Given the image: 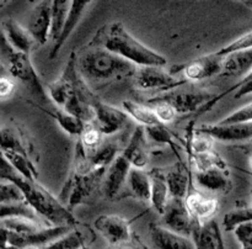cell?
Wrapping results in <instances>:
<instances>
[{"label": "cell", "instance_id": "7a4b0ae2", "mask_svg": "<svg viewBox=\"0 0 252 249\" xmlns=\"http://www.w3.org/2000/svg\"><path fill=\"white\" fill-rule=\"evenodd\" d=\"M90 44L103 47L137 67H164L167 63L161 54L132 36L121 22H112L101 27Z\"/></svg>", "mask_w": 252, "mask_h": 249}, {"label": "cell", "instance_id": "7bdbcfd3", "mask_svg": "<svg viewBox=\"0 0 252 249\" xmlns=\"http://www.w3.org/2000/svg\"><path fill=\"white\" fill-rule=\"evenodd\" d=\"M234 90H236L235 91V95H234V98H235V99H240V98H243V96L249 95V94H252V80L248 81V83H245V84H243V85H234V86H231V88L229 89L228 91H224V93L221 94V95L214 96L213 100H212L211 103H208L206 106H204L203 111L209 110V108H211V107H213V106L216 105L217 101H219L221 98H223V96H225L226 94L231 93V91H234Z\"/></svg>", "mask_w": 252, "mask_h": 249}, {"label": "cell", "instance_id": "816d5d0a", "mask_svg": "<svg viewBox=\"0 0 252 249\" xmlns=\"http://www.w3.org/2000/svg\"><path fill=\"white\" fill-rule=\"evenodd\" d=\"M251 196H252V180H251Z\"/></svg>", "mask_w": 252, "mask_h": 249}, {"label": "cell", "instance_id": "6da1fadb", "mask_svg": "<svg viewBox=\"0 0 252 249\" xmlns=\"http://www.w3.org/2000/svg\"><path fill=\"white\" fill-rule=\"evenodd\" d=\"M0 177L4 181L16 184L24 192L26 201L38 216L43 217L53 227L56 226H75L78 224L70 210L63 202L51 194L46 187L37 181L27 180L19 174L6 159L2 158Z\"/></svg>", "mask_w": 252, "mask_h": 249}, {"label": "cell", "instance_id": "44dd1931", "mask_svg": "<svg viewBox=\"0 0 252 249\" xmlns=\"http://www.w3.org/2000/svg\"><path fill=\"white\" fill-rule=\"evenodd\" d=\"M196 179L202 187L213 192L228 194L233 187L228 170L219 169V168L196 173Z\"/></svg>", "mask_w": 252, "mask_h": 249}, {"label": "cell", "instance_id": "484cf974", "mask_svg": "<svg viewBox=\"0 0 252 249\" xmlns=\"http://www.w3.org/2000/svg\"><path fill=\"white\" fill-rule=\"evenodd\" d=\"M42 111H44L46 113L51 115L52 117L56 118V121L58 122V125L65 131L68 135L70 136H79L81 137V135L84 133V131L86 130V123L84 121H81L80 118L75 117V116L70 115L66 111L64 110H48V108L39 107Z\"/></svg>", "mask_w": 252, "mask_h": 249}, {"label": "cell", "instance_id": "60d3db41", "mask_svg": "<svg viewBox=\"0 0 252 249\" xmlns=\"http://www.w3.org/2000/svg\"><path fill=\"white\" fill-rule=\"evenodd\" d=\"M149 105H152L153 110H154L155 115H157L158 120L162 123V125H166V123L172 122L176 117L177 112L171 105H169L167 103H162V101H157V103H148Z\"/></svg>", "mask_w": 252, "mask_h": 249}, {"label": "cell", "instance_id": "836d02e7", "mask_svg": "<svg viewBox=\"0 0 252 249\" xmlns=\"http://www.w3.org/2000/svg\"><path fill=\"white\" fill-rule=\"evenodd\" d=\"M0 136H1V152H14L30 158L29 150L12 128L2 127Z\"/></svg>", "mask_w": 252, "mask_h": 249}, {"label": "cell", "instance_id": "c3c4849f", "mask_svg": "<svg viewBox=\"0 0 252 249\" xmlns=\"http://www.w3.org/2000/svg\"><path fill=\"white\" fill-rule=\"evenodd\" d=\"M243 2L245 5H248L249 7H251V9H252V0H248V1H243Z\"/></svg>", "mask_w": 252, "mask_h": 249}, {"label": "cell", "instance_id": "9c48e42d", "mask_svg": "<svg viewBox=\"0 0 252 249\" xmlns=\"http://www.w3.org/2000/svg\"><path fill=\"white\" fill-rule=\"evenodd\" d=\"M93 106L95 108V120H94L95 125L94 126L103 136L115 135L129 123L130 116L126 111L101 103L100 100H96Z\"/></svg>", "mask_w": 252, "mask_h": 249}, {"label": "cell", "instance_id": "681fc988", "mask_svg": "<svg viewBox=\"0 0 252 249\" xmlns=\"http://www.w3.org/2000/svg\"><path fill=\"white\" fill-rule=\"evenodd\" d=\"M25 249H39L38 247H27V248H25Z\"/></svg>", "mask_w": 252, "mask_h": 249}, {"label": "cell", "instance_id": "83f0119b", "mask_svg": "<svg viewBox=\"0 0 252 249\" xmlns=\"http://www.w3.org/2000/svg\"><path fill=\"white\" fill-rule=\"evenodd\" d=\"M89 234V232L81 231L79 228L71 229L69 233L64 234L63 237L42 249H83L88 243Z\"/></svg>", "mask_w": 252, "mask_h": 249}, {"label": "cell", "instance_id": "8d00e7d4", "mask_svg": "<svg viewBox=\"0 0 252 249\" xmlns=\"http://www.w3.org/2000/svg\"><path fill=\"white\" fill-rule=\"evenodd\" d=\"M102 133L95 127V126H91V127H86V130L84 131V133L80 137V143L83 144L84 149L86 150L88 154H94V153L97 152L102 145Z\"/></svg>", "mask_w": 252, "mask_h": 249}, {"label": "cell", "instance_id": "74e56055", "mask_svg": "<svg viewBox=\"0 0 252 249\" xmlns=\"http://www.w3.org/2000/svg\"><path fill=\"white\" fill-rule=\"evenodd\" d=\"M16 202H27L22 190L14 182L2 181L0 185V205Z\"/></svg>", "mask_w": 252, "mask_h": 249}, {"label": "cell", "instance_id": "ba28073f", "mask_svg": "<svg viewBox=\"0 0 252 249\" xmlns=\"http://www.w3.org/2000/svg\"><path fill=\"white\" fill-rule=\"evenodd\" d=\"M225 57L218 54V52L212 54H206L199 58L193 59L189 63L174 69L175 71H182L187 81H201L209 79L217 74L223 73V66Z\"/></svg>", "mask_w": 252, "mask_h": 249}, {"label": "cell", "instance_id": "7dc6e473", "mask_svg": "<svg viewBox=\"0 0 252 249\" xmlns=\"http://www.w3.org/2000/svg\"><path fill=\"white\" fill-rule=\"evenodd\" d=\"M111 249H145V247L143 244H140L139 242H134L132 241L129 242H126V243L122 244H118V246H113Z\"/></svg>", "mask_w": 252, "mask_h": 249}, {"label": "cell", "instance_id": "d590c367", "mask_svg": "<svg viewBox=\"0 0 252 249\" xmlns=\"http://www.w3.org/2000/svg\"><path fill=\"white\" fill-rule=\"evenodd\" d=\"M38 214L33 211L27 202H16V204H5L1 205L0 217L2 218H10V217H22L37 221Z\"/></svg>", "mask_w": 252, "mask_h": 249}, {"label": "cell", "instance_id": "5b68a950", "mask_svg": "<svg viewBox=\"0 0 252 249\" xmlns=\"http://www.w3.org/2000/svg\"><path fill=\"white\" fill-rule=\"evenodd\" d=\"M213 98L214 94L202 89L176 88L149 99L148 103L162 101L171 105L177 113H191L198 108H203L207 104L213 100Z\"/></svg>", "mask_w": 252, "mask_h": 249}, {"label": "cell", "instance_id": "ab89813d", "mask_svg": "<svg viewBox=\"0 0 252 249\" xmlns=\"http://www.w3.org/2000/svg\"><path fill=\"white\" fill-rule=\"evenodd\" d=\"M252 122V103L243 107L238 108L236 111L231 112L225 118L219 121L220 125H230V123H250Z\"/></svg>", "mask_w": 252, "mask_h": 249}, {"label": "cell", "instance_id": "2e32d148", "mask_svg": "<svg viewBox=\"0 0 252 249\" xmlns=\"http://www.w3.org/2000/svg\"><path fill=\"white\" fill-rule=\"evenodd\" d=\"M196 249H225L221 229L217 219L197 222L192 232Z\"/></svg>", "mask_w": 252, "mask_h": 249}, {"label": "cell", "instance_id": "b9f144b4", "mask_svg": "<svg viewBox=\"0 0 252 249\" xmlns=\"http://www.w3.org/2000/svg\"><path fill=\"white\" fill-rule=\"evenodd\" d=\"M213 141V138H211L209 136L196 131V135L193 136L191 142L192 154H202V153H208L214 150Z\"/></svg>", "mask_w": 252, "mask_h": 249}, {"label": "cell", "instance_id": "4fadbf2b", "mask_svg": "<svg viewBox=\"0 0 252 249\" xmlns=\"http://www.w3.org/2000/svg\"><path fill=\"white\" fill-rule=\"evenodd\" d=\"M197 132L204 133L211 138L221 142H241L252 140V122L230 123V125H203Z\"/></svg>", "mask_w": 252, "mask_h": 249}, {"label": "cell", "instance_id": "f6af8a7d", "mask_svg": "<svg viewBox=\"0 0 252 249\" xmlns=\"http://www.w3.org/2000/svg\"><path fill=\"white\" fill-rule=\"evenodd\" d=\"M234 234L241 244V249H252V222L239 226Z\"/></svg>", "mask_w": 252, "mask_h": 249}, {"label": "cell", "instance_id": "f907efd6", "mask_svg": "<svg viewBox=\"0 0 252 249\" xmlns=\"http://www.w3.org/2000/svg\"><path fill=\"white\" fill-rule=\"evenodd\" d=\"M250 165H251V168H252V155L250 157Z\"/></svg>", "mask_w": 252, "mask_h": 249}, {"label": "cell", "instance_id": "1f68e13d", "mask_svg": "<svg viewBox=\"0 0 252 249\" xmlns=\"http://www.w3.org/2000/svg\"><path fill=\"white\" fill-rule=\"evenodd\" d=\"M1 228L9 229L14 233L20 234V236H29V234L37 233L42 231L44 227L38 223V221L33 219L22 218V217H10V218L1 219Z\"/></svg>", "mask_w": 252, "mask_h": 249}, {"label": "cell", "instance_id": "9a60e30c", "mask_svg": "<svg viewBox=\"0 0 252 249\" xmlns=\"http://www.w3.org/2000/svg\"><path fill=\"white\" fill-rule=\"evenodd\" d=\"M149 233L155 249H196L191 238L170 231L161 224H150Z\"/></svg>", "mask_w": 252, "mask_h": 249}, {"label": "cell", "instance_id": "f35d334b", "mask_svg": "<svg viewBox=\"0 0 252 249\" xmlns=\"http://www.w3.org/2000/svg\"><path fill=\"white\" fill-rule=\"evenodd\" d=\"M250 48H252V31L246 32L245 35H243V36H240L239 38H236L235 41L230 42V43L226 44L225 47L219 49L218 54L226 57L229 56V54L235 53V52L245 51V49Z\"/></svg>", "mask_w": 252, "mask_h": 249}, {"label": "cell", "instance_id": "cb8c5ba5", "mask_svg": "<svg viewBox=\"0 0 252 249\" xmlns=\"http://www.w3.org/2000/svg\"><path fill=\"white\" fill-rule=\"evenodd\" d=\"M150 177H152V197H150V202H152V206L157 210V212H159L162 216L166 211L170 200H171L169 186H167L164 174L154 173V174H150Z\"/></svg>", "mask_w": 252, "mask_h": 249}, {"label": "cell", "instance_id": "30bf717a", "mask_svg": "<svg viewBox=\"0 0 252 249\" xmlns=\"http://www.w3.org/2000/svg\"><path fill=\"white\" fill-rule=\"evenodd\" d=\"M94 227L112 246L132 241L130 222L117 214H101L94 221Z\"/></svg>", "mask_w": 252, "mask_h": 249}, {"label": "cell", "instance_id": "ffe728a7", "mask_svg": "<svg viewBox=\"0 0 252 249\" xmlns=\"http://www.w3.org/2000/svg\"><path fill=\"white\" fill-rule=\"evenodd\" d=\"M185 202L196 222H206L213 219L212 217L218 211V201L216 199L204 197L199 192L189 194L185 199Z\"/></svg>", "mask_w": 252, "mask_h": 249}, {"label": "cell", "instance_id": "e0dca14e", "mask_svg": "<svg viewBox=\"0 0 252 249\" xmlns=\"http://www.w3.org/2000/svg\"><path fill=\"white\" fill-rule=\"evenodd\" d=\"M122 155L130 163L133 168L144 169L149 162L148 152L147 131L144 126H137L133 131L127 147L122 152Z\"/></svg>", "mask_w": 252, "mask_h": 249}, {"label": "cell", "instance_id": "8fae6325", "mask_svg": "<svg viewBox=\"0 0 252 249\" xmlns=\"http://www.w3.org/2000/svg\"><path fill=\"white\" fill-rule=\"evenodd\" d=\"M161 222V226H164L165 228L184 236L192 234L197 223L187 209L185 200L180 199L170 200L166 211L162 214Z\"/></svg>", "mask_w": 252, "mask_h": 249}, {"label": "cell", "instance_id": "f546056e", "mask_svg": "<svg viewBox=\"0 0 252 249\" xmlns=\"http://www.w3.org/2000/svg\"><path fill=\"white\" fill-rule=\"evenodd\" d=\"M2 158L9 162V164L19 173L21 177H24L27 180H33L37 181L38 178V172L36 167L32 164L31 159L29 157H25L22 154H17L14 152H1Z\"/></svg>", "mask_w": 252, "mask_h": 249}, {"label": "cell", "instance_id": "4316f807", "mask_svg": "<svg viewBox=\"0 0 252 249\" xmlns=\"http://www.w3.org/2000/svg\"><path fill=\"white\" fill-rule=\"evenodd\" d=\"M71 2L69 0H53L52 1V30L51 38L54 42L59 38L65 25L68 14L70 11Z\"/></svg>", "mask_w": 252, "mask_h": 249}, {"label": "cell", "instance_id": "bcb514c9", "mask_svg": "<svg viewBox=\"0 0 252 249\" xmlns=\"http://www.w3.org/2000/svg\"><path fill=\"white\" fill-rule=\"evenodd\" d=\"M15 89V84L11 79L6 78V76H1L0 78V98L6 99L12 94Z\"/></svg>", "mask_w": 252, "mask_h": 249}, {"label": "cell", "instance_id": "7c38bea8", "mask_svg": "<svg viewBox=\"0 0 252 249\" xmlns=\"http://www.w3.org/2000/svg\"><path fill=\"white\" fill-rule=\"evenodd\" d=\"M27 30L37 43L44 44L48 41L52 30V1H41L32 9Z\"/></svg>", "mask_w": 252, "mask_h": 249}, {"label": "cell", "instance_id": "52a82bcc", "mask_svg": "<svg viewBox=\"0 0 252 249\" xmlns=\"http://www.w3.org/2000/svg\"><path fill=\"white\" fill-rule=\"evenodd\" d=\"M134 85L142 90H172L187 84L186 79L175 78L164 67H138L134 76Z\"/></svg>", "mask_w": 252, "mask_h": 249}, {"label": "cell", "instance_id": "7402d4cb", "mask_svg": "<svg viewBox=\"0 0 252 249\" xmlns=\"http://www.w3.org/2000/svg\"><path fill=\"white\" fill-rule=\"evenodd\" d=\"M127 186L129 196L140 201H150L152 197V177L143 169L133 168L128 175Z\"/></svg>", "mask_w": 252, "mask_h": 249}, {"label": "cell", "instance_id": "8992f818", "mask_svg": "<svg viewBox=\"0 0 252 249\" xmlns=\"http://www.w3.org/2000/svg\"><path fill=\"white\" fill-rule=\"evenodd\" d=\"M71 231V226L44 227L42 231L29 236H20L9 229L1 228V249H25L27 247L48 246Z\"/></svg>", "mask_w": 252, "mask_h": 249}, {"label": "cell", "instance_id": "d6986e66", "mask_svg": "<svg viewBox=\"0 0 252 249\" xmlns=\"http://www.w3.org/2000/svg\"><path fill=\"white\" fill-rule=\"evenodd\" d=\"M2 36L6 38V41L15 51L27 54L30 53L34 42L29 30L24 29L21 25H19L12 19H7L2 22Z\"/></svg>", "mask_w": 252, "mask_h": 249}, {"label": "cell", "instance_id": "ee69618b", "mask_svg": "<svg viewBox=\"0 0 252 249\" xmlns=\"http://www.w3.org/2000/svg\"><path fill=\"white\" fill-rule=\"evenodd\" d=\"M148 137L153 138L155 142L158 143H171L172 135L167 131L165 125L160 123V125L150 126V127H145Z\"/></svg>", "mask_w": 252, "mask_h": 249}, {"label": "cell", "instance_id": "d4e9b609", "mask_svg": "<svg viewBox=\"0 0 252 249\" xmlns=\"http://www.w3.org/2000/svg\"><path fill=\"white\" fill-rule=\"evenodd\" d=\"M123 107H125L126 112L130 116V118L140 123V126L150 127V126L160 125L161 123L158 120L152 106L143 105V104L135 103V101L132 100H126L123 101Z\"/></svg>", "mask_w": 252, "mask_h": 249}, {"label": "cell", "instance_id": "603a6c76", "mask_svg": "<svg viewBox=\"0 0 252 249\" xmlns=\"http://www.w3.org/2000/svg\"><path fill=\"white\" fill-rule=\"evenodd\" d=\"M252 71V48L229 54L224 59L223 75L246 76Z\"/></svg>", "mask_w": 252, "mask_h": 249}, {"label": "cell", "instance_id": "e575fe53", "mask_svg": "<svg viewBox=\"0 0 252 249\" xmlns=\"http://www.w3.org/2000/svg\"><path fill=\"white\" fill-rule=\"evenodd\" d=\"M252 222V206L240 207L229 211L223 218V226L226 232L235 231L241 224Z\"/></svg>", "mask_w": 252, "mask_h": 249}, {"label": "cell", "instance_id": "5bb4252c", "mask_svg": "<svg viewBox=\"0 0 252 249\" xmlns=\"http://www.w3.org/2000/svg\"><path fill=\"white\" fill-rule=\"evenodd\" d=\"M130 169H132V165L122 154L118 155L111 163L102 182L103 194L107 199H113L120 194L123 185L127 184Z\"/></svg>", "mask_w": 252, "mask_h": 249}, {"label": "cell", "instance_id": "277c9868", "mask_svg": "<svg viewBox=\"0 0 252 249\" xmlns=\"http://www.w3.org/2000/svg\"><path fill=\"white\" fill-rule=\"evenodd\" d=\"M1 56L7 66V71L14 78L24 83L32 93L37 94L41 99H46L41 80L34 71L30 56L27 53L15 51L4 36L1 37Z\"/></svg>", "mask_w": 252, "mask_h": 249}, {"label": "cell", "instance_id": "4dcf8cb0", "mask_svg": "<svg viewBox=\"0 0 252 249\" xmlns=\"http://www.w3.org/2000/svg\"><path fill=\"white\" fill-rule=\"evenodd\" d=\"M63 110L70 113V115L75 116V117L80 118L85 123L94 122V120H95V108H94V106L84 101L76 93L71 95V98L65 104Z\"/></svg>", "mask_w": 252, "mask_h": 249}, {"label": "cell", "instance_id": "d6a6232c", "mask_svg": "<svg viewBox=\"0 0 252 249\" xmlns=\"http://www.w3.org/2000/svg\"><path fill=\"white\" fill-rule=\"evenodd\" d=\"M192 160H193V165L196 168V173L207 172V170L213 169V168L228 170L226 163L216 150L202 153V154H192Z\"/></svg>", "mask_w": 252, "mask_h": 249}, {"label": "cell", "instance_id": "ac0fdd59", "mask_svg": "<svg viewBox=\"0 0 252 249\" xmlns=\"http://www.w3.org/2000/svg\"><path fill=\"white\" fill-rule=\"evenodd\" d=\"M90 0H74L71 2L70 11L68 14V19H66L65 25L63 27V31H62L59 38L54 42V46L52 47L51 52H49V59H54L58 56L59 51L63 47V44L68 41V38L70 37V35L73 34L74 30L76 29V26L80 22L81 17H83L84 11L86 10L88 5H90Z\"/></svg>", "mask_w": 252, "mask_h": 249}, {"label": "cell", "instance_id": "f1b7e54d", "mask_svg": "<svg viewBox=\"0 0 252 249\" xmlns=\"http://www.w3.org/2000/svg\"><path fill=\"white\" fill-rule=\"evenodd\" d=\"M165 179H166L167 186H169L170 196L171 199L185 200L187 197V184L189 179L184 170L180 167L174 168L165 173Z\"/></svg>", "mask_w": 252, "mask_h": 249}, {"label": "cell", "instance_id": "3957f363", "mask_svg": "<svg viewBox=\"0 0 252 249\" xmlns=\"http://www.w3.org/2000/svg\"><path fill=\"white\" fill-rule=\"evenodd\" d=\"M76 66L86 83L123 79L134 76L138 67L132 62L107 51L103 47L91 46L76 56Z\"/></svg>", "mask_w": 252, "mask_h": 249}]
</instances>
